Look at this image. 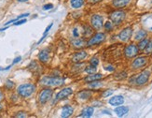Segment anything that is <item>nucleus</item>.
Returning <instances> with one entry per match:
<instances>
[{
	"instance_id": "19",
	"label": "nucleus",
	"mask_w": 152,
	"mask_h": 118,
	"mask_svg": "<svg viewBox=\"0 0 152 118\" xmlns=\"http://www.w3.org/2000/svg\"><path fill=\"white\" fill-rule=\"evenodd\" d=\"M39 59H40V61L42 62H47L49 60V51L48 50H43L40 52L39 53Z\"/></svg>"
},
{
	"instance_id": "24",
	"label": "nucleus",
	"mask_w": 152,
	"mask_h": 118,
	"mask_svg": "<svg viewBox=\"0 0 152 118\" xmlns=\"http://www.w3.org/2000/svg\"><path fill=\"white\" fill-rule=\"evenodd\" d=\"M72 44L75 46V47H83L84 45H85V42H84V40H79V39H77V40H72Z\"/></svg>"
},
{
	"instance_id": "17",
	"label": "nucleus",
	"mask_w": 152,
	"mask_h": 118,
	"mask_svg": "<svg viewBox=\"0 0 152 118\" xmlns=\"http://www.w3.org/2000/svg\"><path fill=\"white\" fill-rule=\"evenodd\" d=\"M93 112H94L93 107H87V108H85L82 111V112H81V114L79 116L80 117H91L93 115Z\"/></svg>"
},
{
	"instance_id": "21",
	"label": "nucleus",
	"mask_w": 152,
	"mask_h": 118,
	"mask_svg": "<svg viewBox=\"0 0 152 118\" xmlns=\"http://www.w3.org/2000/svg\"><path fill=\"white\" fill-rule=\"evenodd\" d=\"M91 96V93L90 91H82L78 94V98L81 99H88Z\"/></svg>"
},
{
	"instance_id": "26",
	"label": "nucleus",
	"mask_w": 152,
	"mask_h": 118,
	"mask_svg": "<svg viewBox=\"0 0 152 118\" xmlns=\"http://www.w3.org/2000/svg\"><path fill=\"white\" fill-rule=\"evenodd\" d=\"M101 86H103V83H100V82H98V81H94V82L90 83V87H91V88H94V89H96V88H99V87H101Z\"/></svg>"
},
{
	"instance_id": "39",
	"label": "nucleus",
	"mask_w": 152,
	"mask_h": 118,
	"mask_svg": "<svg viewBox=\"0 0 152 118\" xmlns=\"http://www.w3.org/2000/svg\"><path fill=\"white\" fill-rule=\"evenodd\" d=\"M8 86L9 87H13V83H11V82H8Z\"/></svg>"
},
{
	"instance_id": "28",
	"label": "nucleus",
	"mask_w": 152,
	"mask_h": 118,
	"mask_svg": "<svg viewBox=\"0 0 152 118\" xmlns=\"http://www.w3.org/2000/svg\"><path fill=\"white\" fill-rule=\"evenodd\" d=\"M51 26H52V24H50V25H49V26H48V27L46 28V30H45V32H44V35H43V37H42V39H41V40H40L39 41V43H40V42H41V41H42L43 40H44V37H46V35L48 34V32H49V31H50V29L51 28Z\"/></svg>"
},
{
	"instance_id": "13",
	"label": "nucleus",
	"mask_w": 152,
	"mask_h": 118,
	"mask_svg": "<svg viewBox=\"0 0 152 118\" xmlns=\"http://www.w3.org/2000/svg\"><path fill=\"white\" fill-rule=\"evenodd\" d=\"M73 112H74V109L72 108V107L69 106V105H66V106H64V108H63L61 116L64 117V118L68 117V116H70V115L73 114Z\"/></svg>"
},
{
	"instance_id": "3",
	"label": "nucleus",
	"mask_w": 152,
	"mask_h": 118,
	"mask_svg": "<svg viewBox=\"0 0 152 118\" xmlns=\"http://www.w3.org/2000/svg\"><path fill=\"white\" fill-rule=\"evenodd\" d=\"M106 39V35L104 33H97L95 34L90 40L87 42V45L88 46H94V45H98L101 42H103Z\"/></svg>"
},
{
	"instance_id": "14",
	"label": "nucleus",
	"mask_w": 152,
	"mask_h": 118,
	"mask_svg": "<svg viewBox=\"0 0 152 118\" xmlns=\"http://www.w3.org/2000/svg\"><path fill=\"white\" fill-rule=\"evenodd\" d=\"M86 56H87V53L85 51H81L78 53H76L72 59H73L74 62H79L81 60H83Z\"/></svg>"
},
{
	"instance_id": "18",
	"label": "nucleus",
	"mask_w": 152,
	"mask_h": 118,
	"mask_svg": "<svg viewBox=\"0 0 152 118\" xmlns=\"http://www.w3.org/2000/svg\"><path fill=\"white\" fill-rule=\"evenodd\" d=\"M131 0H113V5L116 8H123L126 7Z\"/></svg>"
},
{
	"instance_id": "8",
	"label": "nucleus",
	"mask_w": 152,
	"mask_h": 118,
	"mask_svg": "<svg viewBox=\"0 0 152 118\" xmlns=\"http://www.w3.org/2000/svg\"><path fill=\"white\" fill-rule=\"evenodd\" d=\"M52 96V90L51 89H44L39 95V101L40 103H46L47 101L51 98Z\"/></svg>"
},
{
	"instance_id": "37",
	"label": "nucleus",
	"mask_w": 152,
	"mask_h": 118,
	"mask_svg": "<svg viewBox=\"0 0 152 118\" xmlns=\"http://www.w3.org/2000/svg\"><path fill=\"white\" fill-rule=\"evenodd\" d=\"M21 58L20 56H19V57H17V58H15V59H14V62H13V64H15V63H18V62L21 60Z\"/></svg>"
},
{
	"instance_id": "36",
	"label": "nucleus",
	"mask_w": 152,
	"mask_h": 118,
	"mask_svg": "<svg viewBox=\"0 0 152 118\" xmlns=\"http://www.w3.org/2000/svg\"><path fill=\"white\" fill-rule=\"evenodd\" d=\"M101 0H89V2L90 3H93V4H94V3H98V2H100Z\"/></svg>"
},
{
	"instance_id": "1",
	"label": "nucleus",
	"mask_w": 152,
	"mask_h": 118,
	"mask_svg": "<svg viewBox=\"0 0 152 118\" xmlns=\"http://www.w3.org/2000/svg\"><path fill=\"white\" fill-rule=\"evenodd\" d=\"M36 86L32 83H24L21 84L18 88V93L20 96H24V98H27V96H30L32 94L35 92Z\"/></svg>"
},
{
	"instance_id": "42",
	"label": "nucleus",
	"mask_w": 152,
	"mask_h": 118,
	"mask_svg": "<svg viewBox=\"0 0 152 118\" xmlns=\"http://www.w3.org/2000/svg\"><path fill=\"white\" fill-rule=\"evenodd\" d=\"M18 1H20V2H25V1H27V0H18Z\"/></svg>"
},
{
	"instance_id": "33",
	"label": "nucleus",
	"mask_w": 152,
	"mask_h": 118,
	"mask_svg": "<svg viewBox=\"0 0 152 118\" xmlns=\"http://www.w3.org/2000/svg\"><path fill=\"white\" fill-rule=\"evenodd\" d=\"M112 94H113V91L112 90H107L106 92H105L104 94H103V96H110Z\"/></svg>"
},
{
	"instance_id": "38",
	"label": "nucleus",
	"mask_w": 152,
	"mask_h": 118,
	"mask_svg": "<svg viewBox=\"0 0 152 118\" xmlns=\"http://www.w3.org/2000/svg\"><path fill=\"white\" fill-rule=\"evenodd\" d=\"M102 112H104V114H109V115L111 114H110V112H109V111H107V110H104V111H102Z\"/></svg>"
},
{
	"instance_id": "23",
	"label": "nucleus",
	"mask_w": 152,
	"mask_h": 118,
	"mask_svg": "<svg viewBox=\"0 0 152 118\" xmlns=\"http://www.w3.org/2000/svg\"><path fill=\"white\" fill-rule=\"evenodd\" d=\"M149 40L148 39H143L142 40H140L139 44H138V49L139 50H145L146 47L148 46Z\"/></svg>"
},
{
	"instance_id": "43",
	"label": "nucleus",
	"mask_w": 152,
	"mask_h": 118,
	"mask_svg": "<svg viewBox=\"0 0 152 118\" xmlns=\"http://www.w3.org/2000/svg\"><path fill=\"white\" fill-rule=\"evenodd\" d=\"M2 110V106L1 105H0V111H1Z\"/></svg>"
},
{
	"instance_id": "4",
	"label": "nucleus",
	"mask_w": 152,
	"mask_h": 118,
	"mask_svg": "<svg viewBox=\"0 0 152 118\" xmlns=\"http://www.w3.org/2000/svg\"><path fill=\"white\" fill-rule=\"evenodd\" d=\"M125 18V12H121V10H117V12H114L111 15H110V19L111 21L116 24H121L122 21Z\"/></svg>"
},
{
	"instance_id": "9",
	"label": "nucleus",
	"mask_w": 152,
	"mask_h": 118,
	"mask_svg": "<svg viewBox=\"0 0 152 118\" xmlns=\"http://www.w3.org/2000/svg\"><path fill=\"white\" fill-rule=\"evenodd\" d=\"M91 23L95 29H100L103 26V17L101 15H97V14L93 15L91 17Z\"/></svg>"
},
{
	"instance_id": "12",
	"label": "nucleus",
	"mask_w": 152,
	"mask_h": 118,
	"mask_svg": "<svg viewBox=\"0 0 152 118\" xmlns=\"http://www.w3.org/2000/svg\"><path fill=\"white\" fill-rule=\"evenodd\" d=\"M124 102V98L122 96H115L109 99V104L112 106H119Z\"/></svg>"
},
{
	"instance_id": "32",
	"label": "nucleus",
	"mask_w": 152,
	"mask_h": 118,
	"mask_svg": "<svg viewBox=\"0 0 152 118\" xmlns=\"http://www.w3.org/2000/svg\"><path fill=\"white\" fill-rule=\"evenodd\" d=\"M53 8V5L52 4H47V5H45L44 7H43V9H52Z\"/></svg>"
},
{
	"instance_id": "31",
	"label": "nucleus",
	"mask_w": 152,
	"mask_h": 118,
	"mask_svg": "<svg viewBox=\"0 0 152 118\" xmlns=\"http://www.w3.org/2000/svg\"><path fill=\"white\" fill-rule=\"evenodd\" d=\"M26 22V20L25 19H23V20H21V21H17V22H16L15 24H14V25H20V24H24Z\"/></svg>"
},
{
	"instance_id": "11",
	"label": "nucleus",
	"mask_w": 152,
	"mask_h": 118,
	"mask_svg": "<svg viewBox=\"0 0 152 118\" xmlns=\"http://www.w3.org/2000/svg\"><path fill=\"white\" fill-rule=\"evenodd\" d=\"M73 93V90L72 88H70V87H66V88H64L63 90H61L60 92L57 94L56 96V99H66L67 98L68 96H70Z\"/></svg>"
},
{
	"instance_id": "35",
	"label": "nucleus",
	"mask_w": 152,
	"mask_h": 118,
	"mask_svg": "<svg viewBox=\"0 0 152 118\" xmlns=\"http://www.w3.org/2000/svg\"><path fill=\"white\" fill-rule=\"evenodd\" d=\"M73 35H74V37H78V29H77V28H75V29L73 30Z\"/></svg>"
},
{
	"instance_id": "30",
	"label": "nucleus",
	"mask_w": 152,
	"mask_h": 118,
	"mask_svg": "<svg viewBox=\"0 0 152 118\" xmlns=\"http://www.w3.org/2000/svg\"><path fill=\"white\" fill-rule=\"evenodd\" d=\"M98 64H99V60H98V59H97L96 57L93 58V59L91 60V65L97 67V65H98Z\"/></svg>"
},
{
	"instance_id": "5",
	"label": "nucleus",
	"mask_w": 152,
	"mask_h": 118,
	"mask_svg": "<svg viewBox=\"0 0 152 118\" xmlns=\"http://www.w3.org/2000/svg\"><path fill=\"white\" fill-rule=\"evenodd\" d=\"M150 76V72L148 71H144L142 73H140L135 79V83L138 85H143L148 81V78Z\"/></svg>"
},
{
	"instance_id": "10",
	"label": "nucleus",
	"mask_w": 152,
	"mask_h": 118,
	"mask_svg": "<svg viewBox=\"0 0 152 118\" xmlns=\"http://www.w3.org/2000/svg\"><path fill=\"white\" fill-rule=\"evenodd\" d=\"M146 63H148V59H146V57H142V56H141V57L136 58V59H135V60L133 62L132 67H133V68H140L144 67Z\"/></svg>"
},
{
	"instance_id": "25",
	"label": "nucleus",
	"mask_w": 152,
	"mask_h": 118,
	"mask_svg": "<svg viewBox=\"0 0 152 118\" xmlns=\"http://www.w3.org/2000/svg\"><path fill=\"white\" fill-rule=\"evenodd\" d=\"M85 71L89 74H93V73H95L96 72V67L95 66H93V65H90L89 67H87L85 68Z\"/></svg>"
},
{
	"instance_id": "20",
	"label": "nucleus",
	"mask_w": 152,
	"mask_h": 118,
	"mask_svg": "<svg viewBox=\"0 0 152 118\" xmlns=\"http://www.w3.org/2000/svg\"><path fill=\"white\" fill-rule=\"evenodd\" d=\"M70 3H71V6L73 8L78 9V8L83 6L84 1H83V0H70Z\"/></svg>"
},
{
	"instance_id": "2",
	"label": "nucleus",
	"mask_w": 152,
	"mask_h": 118,
	"mask_svg": "<svg viewBox=\"0 0 152 118\" xmlns=\"http://www.w3.org/2000/svg\"><path fill=\"white\" fill-rule=\"evenodd\" d=\"M64 83V78H50V77H44L41 80V83L48 86H59Z\"/></svg>"
},
{
	"instance_id": "22",
	"label": "nucleus",
	"mask_w": 152,
	"mask_h": 118,
	"mask_svg": "<svg viewBox=\"0 0 152 118\" xmlns=\"http://www.w3.org/2000/svg\"><path fill=\"white\" fill-rule=\"evenodd\" d=\"M146 37V32L145 30H140L138 31L136 35H135V40H142L143 39Z\"/></svg>"
},
{
	"instance_id": "16",
	"label": "nucleus",
	"mask_w": 152,
	"mask_h": 118,
	"mask_svg": "<svg viewBox=\"0 0 152 118\" xmlns=\"http://www.w3.org/2000/svg\"><path fill=\"white\" fill-rule=\"evenodd\" d=\"M100 79H102V74H99V73H93L91 74L90 76H88L85 81L87 83H91V82H94V81H99Z\"/></svg>"
},
{
	"instance_id": "6",
	"label": "nucleus",
	"mask_w": 152,
	"mask_h": 118,
	"mask_svg": "<svg viewBox=\"0 0 152 118\" xmlns=\"http://www.w3.org/2000/svg\"><path fill=\"white\" fill-rule=\"evenodd\" d=\"M133 35V29L131 27L124 28L118 35V39L121 41H128Z\"/></svg>"
},
{
	"instance_id": "7",
	"label": "nucleus",
	"mask_w": 152,
	"mask_h": 118,
	"mask_svg": "<svg viewBox=\"0 0 152 118\" xmlns=\"http://www.w3.org/2000/svg\"><path fill=\"white\" fill-rule=\"evenodd\" d=\"M138 47L134 44H130L129 46L126 47L125 49V55L129 58L134 57L138 53Z\"/></svg>"
},
{
	"instance_id": "34",
	"label": "nucleus",
	"mask_w": 152,
	"mask_h": 118,
	"mask_svg": "<svg viewBox=\"0 0 152 118\" xmlns=\"http://www.w3.org/2000/svg\"><path fill=\"white\" fill-rule=\"evenodd\" d=\"M106 71H114V67H112V66H107V67H106Z\"/></svg>"
},
{
	"instance_id": "27",
	"label": "nucleus",
	"mask_w": 152,
	"mask_h": 118,
	"mask_svg": "<svg viewBox=\"0 0 152 118\" xmlns=\"http://www.w3.org/2000/svg\"><path fill=\"white\" fill-rule=\"evenodd\" d=\"M145 51H146V53H148V55H149V53H152V40H150L148 42V46L146 47Z\"/></svg>"
},
{
	"instance_id": "40",
	"label": "nucleus",
	"mask_w": 152,
	"mask_h": 118,
	"mask_svg": "<svg viewBox=\"0 0 152 118\" xmlns=\"http://www.w3.org/2000/svg\"><path fill=\"white\" fill-rule=\"evenodd\" d=\"M2 99H3V94H2L1 91H0V101H1Z\"/></svg>"
},
{
	"instance_id": "41",
	"label": "nucleus",
	"mask_w": 152,
	"mask_h": 118,
	"mask_svg": "<svg viewBox=\"0 0 152 118\" xmlns=\"http://www.w3.org/2000/svg\"><path fill=\"white\" fill-rule=\"evenodd\" d=\"M17 117H25V114H18Z\"/></svg>"
},
{
	"instance_id": "29",
	"label": "nucleus",
	"mask_w": 152,
	"mask_h": 118,
	"mask_svg": "<svg viewBox=\"0 0 152 118\" xmlns=\"http://www.w3.org/2000/svg\"><path fill=\"white\" fill-rule=\"evenodd\" d=\"M105 28H106V30H108V31H110V30L113 29V25H112V24H111L110 22H106V23L105 24Z\"/></svg>"
},
{
	"instance_id": "15",
	"label": "nucleus",
	"mask_w": 152,
	"mask_h": 118,
	"mask_svg": "<svg viewBox=\"0 0 152 118\" xmlns=\"http://www.w3.org/2000/svg\"><path fill=\"white\" fill-rule=\"evenodd\" d=\"M129 112V108L126 106H118L115 109V112L118 116H123Z\"/></svg>"
}]
</instances>
